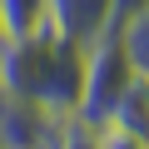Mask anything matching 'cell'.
<instances>
[{
	"label": "cell",
	"instance_id": "1",
	"mask_svg": "<svg viewBox=\"0 0 149 149\" xmlns=\"http://www.w3.org/2000/svg\"><path fill=\"white\" fill-rule=\"evenodd\" d=\"M85 60H90V45L74 40L55 20L35 35L0 40V80H5V95L35 100L50 114H80Z\"/></svg>",
	"mask_w": 149,
	"mask_h": 149
},
{
	"label": "cell",
	"instance_id": "2",
	"mask_svg": "<svg viewBox=\"0 0 149 149\" xmlns=\"http://www.w3.org/2000/svg\"><path fill=\"white\" fill-rule=\"evenodd\" d=\"M134 60H129V50H124V40L119 35H100L95 45H90V60H85V95H80V119L90 124V129H100L109 114H114V104H119V95H124V85L134 80Z\"/></svg>",
	"mask_w": 149,
	"mask_h": 149
},
{
	"label": "cell",
	"instance_id": "3",
	"mask_svg": "<svg viewBox=\"0 0 149 149\" xmlns=\"http://www.w3.org/2000/svg\"><path fill=\"white\" fill-rule=\"evenodd\" d=\"M104 124L119 129V134H129L134 144L149 139V74H134V80L124 85V95H119V104H114V114H109ZM104 124H100V129H104Z\"/></svg>",
	"mask_w": 149,
	"mask_h": 149
},
{
	"label": "cell",
	"instance_id": "4",
	"mask_svg": "<svg viewBox=\"0 0 149 149\" xmlns=\"http://www.w3.org/2000/svg\"><path fill=\"white\" fill-rule=\"evenodd\" d=\"M60 20V0H0V40L35 35Z\"/></svg>",
	"mask_w": 149,
	"mask_h": 149
},
{
	"label": "cell",
	"instance_id": "5",
	"mask_svg": "<svg viewBox=\"0 0 149 149\" xmlns=\"http://www.w3.org/2000/svg\"><path fill=\"white\" fill-rule=\"evenodd\" d=\"M119 40H124V50H129L134 70H139V74H149V10H144L139 20H129Z\"/></svg>",
	"mask_w": 149,
	"mask_h": 149
},
{
	"label": "cell",
	"instance_id": "6",
	"mask_svg": "<svg viewBox=\"0 0 149 149\" xmlns=\"http://www.w3.org/2000/svg\"><path fill=\"white\" fill-rule=\"evenodd\" d=\"M144 149H149V139H144Z\"/></svg>",
	"mask_w": 149,
	"mask_h": 149
}]
</instances>
